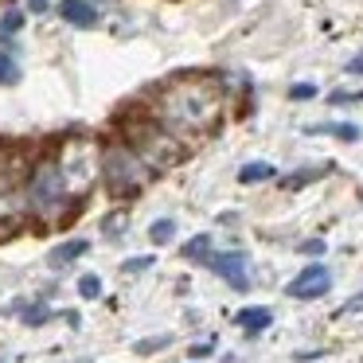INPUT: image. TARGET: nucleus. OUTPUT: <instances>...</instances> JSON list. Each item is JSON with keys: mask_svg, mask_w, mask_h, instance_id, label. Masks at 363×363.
I'll return each mask as SVG.
<instances>
[{"mask_svg": "<svg viewBox=\"0 0 363 363\" xmlns=\"http://www.w3.org/2000/svg\"><path fill=\"white\" fill-rule=\"evenodd\" d=\"M149 113L180 141H203L223 125L227 113V90L211 74H180V79L157 86Z\"/></svg>", "mask_w": 363, "mask_h": 363, "instance_id": "1", "label": "nucleus"}, {"mask_svg": "<svg viewBox=\"0 0 363 363\" xmlns=\"http://www.w3.org/2000/svg\"><path fill=\"white\" fill-rule=\"evenodd\" d=\"M305 133H308V137L328 133V137H336V141H359L363 129L355 125V121H320V125H305Z\"/></svg>", "mask_w": 363, "mask_h": 363, "instance_id": "11", "label": "nucleus"}, {"mask_svg": "<svg viewBox=\"0 0 363 363\" xmlns=\"http://www.w3.org/2000/svg\"><path fill=\"white\" fill-rule=\"evenodd\" d=\"M59 16L71 28H82V32L102 24V12H98L94 0H59Z\"/></svg>", "mask_w": 363, "mask_h": 363, "instance_id": "7", "label": "nucleus"}, {"mask_svg": "<svg viewBox=\"0 0 363 363\" xmlns=\"http://www.w3.org/2000/svg\"><path fill=\"white\" fill-rule=\"evenodd\" d=\"M363 102V90H332L328 94V106H355Z\"/></svg>", "mask_w": 363, "mask_h": 363, "instance_id": "22", "label": "nucleus"}, {"mask_svg": "<svg viewBox=\"0 0 363 363\" xmlns=\"http://www.w3.org/2000/svg\"><path fill=\"white\" fill-rule=\"evenodd\" d=\"M12 313H16L20 320L28 324V328H43V324L55 316V308H51L48 301H24V297H20L16 305H12Z\"/></svg>", "mask_w": 363, "mask_h": 363, "instance_id": "10", "label": "nucleus"}, {"mask_svg": "<svg viewBox=\"0 0 363 363\" xmlns=\"http://www.w3.org/2000/svg\"><path fill=\"white\" fill-rule=\"evenodd\" d=\"M301 254H305V258H313V262H320L324 258V250H328V242H324V238H305V242L297 246Z\"/></svg>", "mask_w": 363, "mask_h": 363, "instance_id": "21", "label": "nucleus"}, {"mask_svg": "<svg viewBox=\"0 0 363 363\" xmlns=\"http://www.w3.org/2000/svg\"><path fill=\"white\" fill-rule=\"evenodd\" d=\"M347 74H363V55H355V59H347V67H344Z\"/></svg>", "mask_w": 363, "mask_h": 363, "instance_id": "28", "label": "nucleus"}, {"mask_svg": "<svg viewBox=\"0 0 363 363\" xmlns=\"http://www.w3.org/2000/svg\"><path fill=\"white\" fill-rule=\"evenodd\" d=\"M98 230H102V238H110V242H113V238H125L129 235V211H125V207L110 211L102 223H98Z\"/></svg>", "mask_w": 363, "mask_h": 363, "instance_id": "14", "label": "nucleus"}, {"mask_svg": "<svg viewBox=\"0 0 363 363\" xmlns=\"http://www.w3.org/2000/svg\"><path fill=\"white\" fill-rule=\"evenodd\" d=\"M168 344H172V336H152V340H141V344H137V355H152V352H164Z\"/></svg>", "mask_w": 363, "mask_h": 363, "instance_id": "23", "label": "nucleus"}, {"mask_svg": "<svg viewBox=\"0 0 363 363\" xmlns=\"http://www.w3.org/2000/svg\"><path fill=\"white\" fill-rule=\"evenodd\" d=\"M86 250H90V238H63V242H55L48 250V266H71Z\"/></svg>", "mask_w": 363, "mask_h": 363, "instance_id": "9", "label": "nucleus"}, {"mask_svg": "<svg viewBox=\"0 0 363 363\" xmlns=\"http://www.w3.org/2000/svg\"><path fill=\"white\" fill-rule=\"evenodd\" d=\"M79 297L82 301H98V297H102V277H98V274H82L79 277Z\"/></svg>", "mask_w": 363, "mask_h": 363, "instance_id": "18", "label": "nucleus"}, {"mask_svg": "<svg viewBox=\"0 0 363 363\" xmlns=\"http://www.w3.org/2000/svg\"><path fill=\"white\" fill-rule=\"evenodd\" d=\"M20 82V67L9 51H0V86H16Z\"/></svg>", "mask_w": 363, "mask_h": 363, "instance_id": "17", "label": "nucleus"}, {"mask_svg": "<svg viewBox=\"0 0 363 363\" xmlns=\"http://www.w3.org/2000/svg\"><path fill=\"white\" fill-rule=\"evenodd\" d=\"M207 355H215V344H191L188 347V359H207Z\"/></svg>", "mask_w": 363, "mask_h": 363, "instance_id": "26", "label": "nucleus"}, {"mask_svg": "<svg viewBox=\"0 0 363 363\" xmlns=\"http://www.w3.org/2000/svg\"><path fill=\"white\" fill-rule=\"evenodd\" d=\"M152 266H157V254H133V258L121 262V274H145Z\"/></svg>", "mask_w": 363, "mask_h": 363, "instance_id": "19", "label": "nucleus"}, {"mask_svg": "<svg viewBox=\"0 0 363 363\" xmlns=\"http://www.w3.org/2000/svg\"><path fill=\"white\" fill-rule=\"evenodd\" d=\"M235 324L246 332V336H262V332H269V324H274V308L266 305H246L235 313Z\"/></svg>", "mask_w": 363, "mask_h": 363, "instance_id": "8", "label": "nucleus"}, {"mask_svg": "<svg viewBox=\"0 0 363 363\" xmlns=\"http://www.w3.org/2000/svg\"><path fill=\"white\" fill-rule=\"evenodd\" d=\"M332 293V269L324 262H308L305 269H297V277L285 281V297L289 301H320Z\"/></svg>", "mask_w": 363, "mask_h": 363, "instance_id": "5", "label": "nucleus"}, {"mask_svg": "<svg viewBox=\"0 0 363 363\" xmlns=\"http://www.w3.org/2000/svg\"><path fill=\"white\" fill-rule=\"evenodd\" d=\"M211 254H215V238L211 235H191L188 242L180 246V258L184 262H196V266H207Z\"/></svg>", "mask_w": 363, "mask_h": 363, "instance_id": "12", "label": "nucleus"}, {"mask_svg": "<svg viewBox=\"0 0 363 363\" xmlns=\"http://www.w3.org/2000/svg\"><path fill=\"white\" fill-rule=\"evenodd\" d=\"M207 269H211L219 281H227L235 293H250V285H254L246 250H215L211 262H207Z\"/></svg>", "mask_w": 363, "mask_h": 363, "instance_id": "6", "label": "nucleus"}, {"mask_svg": "<svg viewBox=\"0 0 363 363\" xmlns=\"http://www.w3.org/2000/svg\"><path fill=\"white\" fill-rule=\"evenodd\" d=\"M352 313H363V289H359V293H352V297H347L344 305L336 308V316H352Z\"/></svg>", "mask_w": 363, "mask_h": 363, "instance_id": "24", "label": "nucleus"}, {"mask_svg": "<svg viewBox=\"0 0 363 363\" xmlns=\"http://www.w3.org/2000/svg\"><path fill=\"white\" fill-rule=\"evenodd\" d=\"M48 9H51V0H28V12H35V16L48 12Z\"/></svg>", "mask_w": 363, "mask_h": 363, "instance_id": "27", "label": "nucleus"}, {"mask_svg": "<svg viewBox=\"0 0 363 363\" xmlns=\"http://www.w3.org/2000/svg\"><path fill=\"white\" fill-rule=\"evenodd\" d=\"M0 363H9V359H0Z\"/></svg>", "mask_w": 363, "mask_h": 363, "instance_id": "29", "label": "nucleus"}, {"mask_svg": "<svg viewBox=\"0 0 363 363\" xmlns=\"http://www.w3.org/2000/svg\"><path fill=\"white\" fill-rule=\"evenodd\" d=\"M121 141L145 160V168L152 176H164L188 160V141H180L172 129H164L152 113H125V121H121Z\"/></svg>", "mask_w": 363, "mask_h": 363, "instance_id": "2", "label": "nucleus"}, {"mask_svg": "<svg viewBox=\"0 0 363 363\" xmlns=\"http://www.w3.org/2000/svg\"><path fill=\"white\" fill-rule=\"evenodd\" d=\"M20 28H24V12H9L0 20V32H20Z\"/></svg>", "mask_w": 363, "mask_h": 363, "instance_id": "25", "label": "nucleus"}, {"mask_svg": "<svg viewBox=\"0 0 363 363\" xmlns=\"http://www.w3.org/2000/svg\"><path fill=\"white\" fill-rule=\"evenodd\" d=\"M98 176L110 199H137L152 184V172L125 141H102L98 145Z\"/></svg>", "mask_w": 363, "mask_h": 363, "instance_id": "3", "label": "nucleus"}, {"mask_svg": "<svg viewBox=\"0 0 363 363\" xmlns=\"http://www.w3.org/2000/svg\"><path fill=\"white\" fill-rule=\"evenodd\" d=\"M269 180H277V168L269 164V160H246L242 168H238V184H269Z\"/></svg>", "mask_w": 363, "mask_h": 363, "instance_id": "13", "label": "nucleus"}, {"mask_svg": "<svg viewBox=\"0 0 363 363\" xmlns=\"http://www.w3.org/2000/svg\"><path fill=\"white\" fill-rule=\"evenodd\" d=\"M149 238H152V246H168L176 238V219H152Z\"/></svg>", "mask_w": 363, "mask_h": 363, "instance_id": "16", "label": "nucleus"}, {"mask_svg": "<svg viewBox=\"0 0 363 363\" xmlns=\"http://www.w3.org/2000/svg\"><path fill=\"white\" fill-rule=\"evenodd\" d=\"M320 90H316V82H293L289 86V102H308V98H316Z\"/></svg>", "mask_w": 363, "mask_h": 363, "instance_id": "20", "label": "nucleus"}, {"mask_svg": "<svg viewBox=\"0 0 363 363\" xmlns=\"http://www.w3.org/2000/svg\"><path fill=\"white\" fill-rule=\"evenodd\" d=\"M24 196H28V211L40 223H55L63 219V207L74 199L67 168L59 157H48L40 164H32V176L24 180Z\"/></svg>", "mask_w": 363, "mask_h": 363, "instance_id": "4", "label": "nucleus"}, {"mask_svg": "<svg viewBox=\"0 0 363 363\" xmlns=\"http://www.w3.org/2000/svg\"><path fill=\"white\" fill-rule=\"evenodd\" d=\"M332 164H316V168H297L293 176H281V188L285 191H297V188H305V184H313V180H320L324 172H328Z\"/></svg>", "mask_w": 363, "mask_h": 363, "instance_id": "15", "label": "nucleus"}]
</instances>
